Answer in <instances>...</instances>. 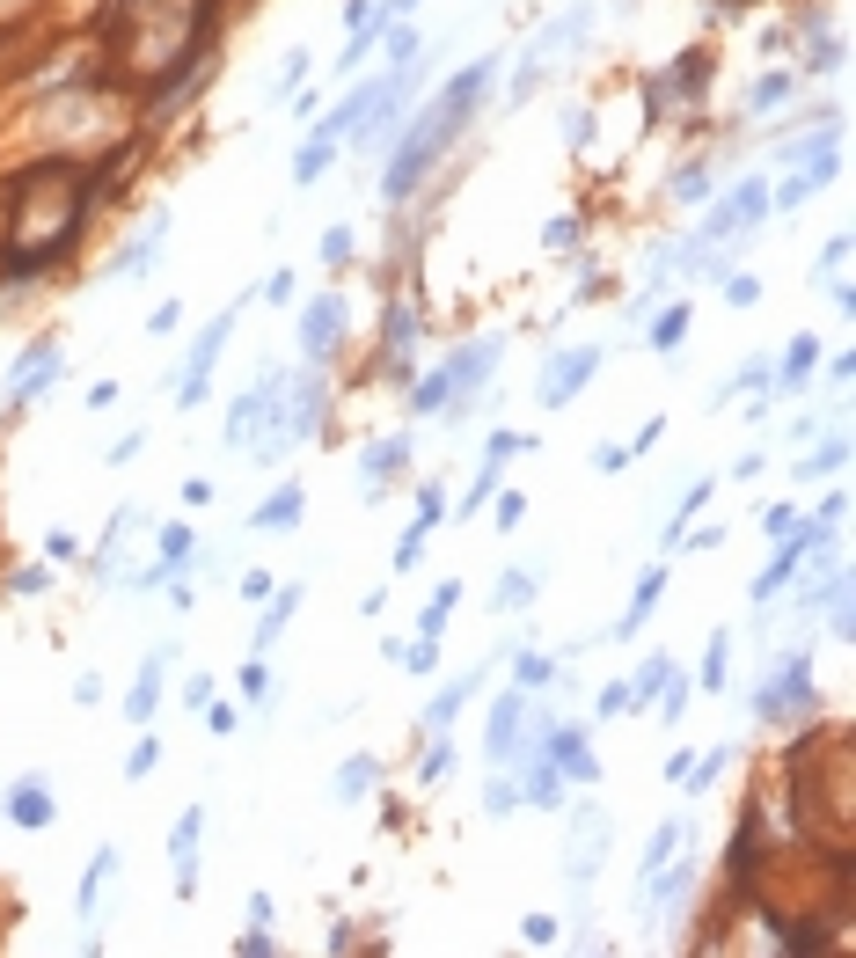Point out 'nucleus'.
Segmentation results:
<instances>
[{
    "label": "nucleus",
    "mask_w": 856,
    "mask_h": 958,
    "mask_svg": "<svg viewBox=\"0 0 856 958\" xmlns=\"http://www.w3.org/2000/svg\"><path fill=\"white\" fill-rule=\"evenodd\" d=\"M461 132H469V125H461V118H447L439 103H425L418 118H403V132H396V154H388V176H381V198H388V205H403V198L425 183V169H432V161L454 147Z\"/></svg>",
    "instance_id": "1"
},
{
    "label": "nucleus",
    "mask_w": 856,
    "mask_h": 958,
    "mask_svg": "<svg viewBox=\"0 0 856 958\" xmlns=\"http://www.w3.org/2000/svg\"><path fill=\"white\" fill-rule=\"evenodd\" d=\"M798 710H813V666H805V651H791L769 681L754 688V717H769V724H783V717H798Z\"/></svg>",
    "instance_id": "2"
},
{
    "label": "nucleus",
    "mask_w": 856,
    "mask_h": 958,
    "mask_svg": "<svg viewBox=\"0 0 856 958\" xmlns=\"http://www.w3.org/2000/svg\"><path fill=\"white\" fill-rule=\"evenodd\" d=\"M498 352L505 344L498 337H476V344H461V352L447 359V403H454V425L469 417V403H476V388L498 373Z\"/></svg>",
    "instance_id": "3"
},
{
    "label": "nucleus",
    "mask_w": 856,
    "mask_h": 958,
    "mask_svg": "<svg viewBox=\"0 0 856 958\" xmlns=\"http://www.w3.org/2000/svg\"><path fill=\"white\" fill-rule=\"evenodd\" d=\"M59 381H66V352H59L52 337H44V344H30V352L15 359V373H8V410H22L30 395L59 388Z\"/></svg>",
    "instance_id": "4"
},
{
    "label": "nucleus",
    "mask_w": 856,
    "mask_h": 958,
    "mask_svg": "<svg viewBox=\"0 0 856 958\" xmlns=\"http://www.w3.org/2000/svg\"><path fill=\"white\" fill-rule=\"evenodd\" d=\"M227 330H235V308H227V315H213V322H205V330H198L191 359H183V373H176V410H191L198 395H205V373H213V359H220Z\"/></svg>",
    "instance_id": "5"
},
{
    "label": "nucleus",
    "mask_w": 856,
    "mask_h": 958,
    "mask_svg": "<svg viewBox=\"0 0 856 958\" xmlns=\"http://www.w3.org/2000/svg\"><path fill=\"white\" fill-rule=\"evenodd\" d=\"M527 710H535V703H527V688H505V695H498V710H491V732H483V754H491L498 768L513 761V746L527 739Z\"/></svg>",
    "instance_id": "6"
},
{
    "label": "nucleus",
    "mask_w": 856,
    "mask_h": 958,
    "mask_svg": "<svg viewBox=\"0 0 856 958\" xmlns=\"http://www.w3.org/2000/svg\"><path fill=\"white\" fill-rule=\"evenodd\" d=\"M600 373V352L593 344H578V352H564V359H549V373H542V410H564L578 388H586Z\"/></svg>",
    "instance_id": "7"
},
{
    "label": "nucleus",
    "mask_w": 856,
    "mask_h": 958,
    "mask_svg": "<svg viewBox=\"0 0 856 958\" xmlns=\"http://www.w3.org/2000/svg\"><path fill=\"white\" fill-rule=\"evenodd\" d=\"M549 761H557L564 783H600V761H593L586 724H549Z\"/></svg>",
    "instance_id": "8"
},
{
    "label": "nucleus",
    "mask_w": 856,
    "mask_h": 958,
    "mask_svg": "<svg viewBox=\"0 0 856 958\" xmlns=\"http://www.w3.org/2000/svg\"><path fill=\"white\" fill-rule=\"evenodd\" d=\"M344 330V300L337 293H322L308 315H300V359L308 366H322V352H330V337Z\"/></svg>",
    "instance_id": "9"
},
{
    "label": "nucleus",
    "mask_w": 856,
    "mask_h": 958,
    "mask_svg": "<svg viewBox=\"0 0 856 958\" xmlns=\"http://www.w3.org/2000/svg\"><path fill=\"white\" fill-rule=\"evenodd\" d=\"M403 469H410V439H403V432H396V439H374V447H366V469H359V490H366V498H381Z\"/></svg>",
    "instance_id": "10"
},
{
    "label": "nucleus",
    "mask_w": 856,
    "mask_h": 958,
    "mask_svg": "<svg viewBox=\"0 0 856 958\" xmlns=\"http://www.w3.org/2000/svg\"><path fill=\"white\" fill-rule=\"evenodd\" d=\"M8 820H15V827H52V820H59L52 783H44V776H15V790H8Z\"/></svg>",
    "instance_id": "11"
},
{
    "label": "nucleus",
    "mask_w": 856,
    "mask_h": 958,
    "mask_svg": "<svg viewBox=\"0 0 856 958\" xmlns=\"http://www.w3.org/2000/svg\"><path fill=\"white\" fill-rule=\"evenodd\" d=\"M703 81H710V52H681V59L652 81V96H644V103L666 110V96H703Z\"/></svg>",
    "instance_id": "12"
},
{
    "label": "nucleus",
    "mask_w": 856,
    "mask_h": 958,
    "mask_svg": "<svg viewBox=\"0 0 856 958\" xmlns=\"http://www.w3.org/2000/svg\"><path fill=\"white\" fill-rule=\"evenodd\" d=\"M476 688H483V666L454 673V681H447V688H439L432 703H425V732H454V717L469 710V695H476Z\"/></svg>",
    "instance_id": "13"
},
{
    "label": "nucleus",
    "mask_w": 856,
    "mask_h": 958,
    "mask_svg": "<svg viewBox=\"0 0 856 958\" xmlns=\"http://www.w3.org/2000/svg\"><path fill=\"white\" fill-rule=\"evenodd\" d=\"M300 512H308V490H300V483H279V490L257 505V520H249V527H257V534H293Z\"/></svg>",
    "instance_id": "14"
},
{
    "label": "nucleus",
    "mask_w": 856,
    "mask_h": 958,
    "mask_svg": "<svg viewBox=\"0 0 856 958\" xmlns=\"http://www.w3.org/2000/svg\"><path fill=\"white\" fill-rule=\"evenodd\" d=\"M161 673H169V644H161V651H147L140 681H132V703H125V717H132V724H154V710H161Z\"/></svg>",
    "instance_id": "15"
},
{
    "label": "nucleus",
    "mask_w": 856,
    "mask_h": 958,
    "mask_svg": "<svg viewBox=\"0 0 856 958\" xmlns=\"http://www.w3.org/2000/svg\"><path fill=\"white\" fill-rule=\"evenodd\" d=\"M659 593H666V571H644V578H637V593H630V607H622V622H615V644H630L637 629H644V615L659 607Z\"/></svg>",
    "instance_id": "16"
},
{
    "label": "nucleus",
    "mask_w": 856,
    "mask_h": 958,
    "mask_svg": "<svg viewBox=\"0 0 856 958\" xmlns=\"http://www.w3.org/2000/svg\"><path fill=\"white\" fill-rule=\"evenodd\" d=\"M118 878V849H96L88 856V878H81V893H74V907H81V922L96 915V900H103V885Z\"/></svg>",
    "instance_id": "17"
},
{
    "label": "nucleus",
    "mask_w": 856,
    "mask_h": 958,
    "mask_svg": "<svg viewBox=\"0 0 856 958\" xmlns=\"http://www.w3.org/2000/svg\"><path fill=\"white\" fill-rule=\"evenodd\" d=\"M330 161H337V139H330V132H315L308 147L293 154V183H300V191H308V183H322V169H330Z\"/></svg>",
    "instance_id": "18"
},
{
    "label": "nucleus",
    "mask_w": 856,
    "mask_h": 958,
    "mask_svg": "<svg viewBox=\"0 0 856 958\" xmlns=\"http://www.w3.org/2000/svg\"><path fill=\"white\" fill-rule=\"evenodd\" d=\"M374 776H381V768H374V754H352V761L337 768V805H359L366 790H374Z\"/></svg>",
    "instance_id": "19"
},
{
    "label": "nucleus",
    "mask_w": 856,
    "mask_h": 958,
    "mask_svg": "<svg viewBox=\"0 0 856 958\" xmlns=\"http://www.w3.org/2000/svg\"><path fill=\"white\" fill-rule=\"evenodd\" d=\"M491 607H498V615H527V607H535V571H505Z\"/></svg>",
    "instance_id": "20"
},
{
    "label": "nucleus",
    "mask_w": 856,
    "mask_h": 958,
    "mask_svg": "<svg viewBox=\"0 0 856 958\" xmlns=\"http://www.w3.org/2000/svg\"><path fill=\"white\" fill-rule=\"evenodd\" d=\"M293 607H300V586H279V600H264V622H257V651L279 644V629L293 622Z\"/></svg>",
    "instance_id": "21"
},
{
    "label": "nucleus",
    "mask_w": 856,
    "mask_h": 958,
    "mask_svg": "<svg viewBox=\"0 0 856 958\" xmlns=\"http://www.w3.org/2000/svg\"><path fill=\"white\" fill-rule=\"evenodd\" d=\"M813 366H820V344H813V337L798 330L791 344H783V373H776V381H783V388H798V381H805V373H813Z\"/></svg>",
    "instance_id": "22"
},
{
    "label": "nucleus",
    "mask_w": 856,
    "mask_h": 958,
    "mask_svg": "<svg viewBox=\"0 0 856 958\" xmlns=\"http://www.w3.org/2000/svg\"><path fill=\"white\" fill-rule=\"evenodd\" d=\"M725 673H732V629H717L703 651V688H725Z\"/></svg>",
    "instance_id": "23"
},
{
    "label": "nucleus",
    "mask_w": 856,
    "mask_h": 958,
    "mask_svg": "<svg viewBox=\"0 0 856 958\" xmlns=\"http://www.w3.org/2000/svg\"><path fill=\"white\" fill-rule=\"evenodd\" d=\"M681 337H688V300H674V308L652 322V352H674Z\"/></svg>",
    "instance_id": "24"
},
{
    "label": "nucleus",
    "mask_w": 856,
    "mask_h": 958,
    "mask_svg": "<svg viewBox=\"0 0 856 958\" xmlns=\"http://www.w3.org/2000/svg\"><path fill=\"white\" fill-rule=\"evenodd\" d=\"M308 52H286V66H279V81H271V103H293L300 96V81H308Z\"/></svg>",
    "instance_id": "25"
},
{
    "label": "nucleus",
    "mask_w": 856,
    "mask_h": 958,
    "mask_svg": "<svg viewBox=\"0 0 856 958\" xmlns=\"http://www.w3.org/2000/svg\"><path fill=\"white\" fill-rule=\"evenodd\" d=\"M842 461H849V439L835 432V439H820V454H813V461H805V469H798V476H842Z\"/></svg>",
    "instance_id": "26"
},
{
    "label": "nucleus",
    "mask_w": 856,
    "mask_h": 958,
    "mask_svg": "<svg viewBox=\"0 0 856 958\" xmlns=\"http://www.w3.org/2000/svg\"><path fill=\"white\" fill-rule=\"evenodd\" d=\"M491 498H498V461H483V469L469 476V498H461V520H469V512H483Z\"/></svg>",
    "instance_id": "27"
},
{
    "label": "nucleus",
    "mask_w": 856,
    "mask_h": 958,
    "mask_svg": "<svg viewBox=\"0 0 856 958\" xmlns=\"http://www.w3.org/2000/svg\"><path fill=\"white\" fill-rule=\"evenodd\" d=\"M447 768H454V739H447V732H432L425 761H418V776H425V783H439V776H447Z\"/></svg>",
    "instance_id": "28"
},
{
    "label": "nucleus",
    "mask_w": 856,
    "mask_h": 958,
    "mask_svg": "<svg viewBox=\"0 0 856 958\" xmlns=\"http://www.w3.org/2000/svg\"><path fill=\"white\" fill-rule=\"evenodd\" d=\"M183 556H191V527H161V571H183Z\"/></svg>",
    "instance_id": "29"
},
{
    "label": "nucleus",
    "mask_w": 856,
    "mask_h": 958,
    "mask_svg": "<svg viewBox=\"0 0 856 958\" xmlns=\"http://www.w3.org/2000/svg\"><path fill=\"white\" fill-rule=\"evenodd\" d=\"M674 198L681 205H710V169H681L674 176Z\"/></svg>",
    "instance_id": "30"
},
{
    "label": "nucleus",
    "mask_w": 856,
    "mask_h": 958,
    "mask_svg": "<svg viewBox=\"0 0 856 958\" xmlns=\"http://www.w3.org/2000/svg\"><path fill=\"white\" fill-rule=\"evenodd\" d=\"M513 454H535V439H527V432H491L483 461H513Z\"/></svg>",
    "instance_id": "31"
},
{
    "label": "nucleus",
    "mask_w": 856,
    "mask_h": 958,
    "mask_svg": "<svg viewBox=\"0 0 856 958\" xmlns=\"http://www.w3.org/2000/svg\"><path fill=\"white\" fill-rule=\"evenodd\" d=\"M674 849H681V820H666V827L652 834V849H644V871H659V863L674 856Z\"/></svg>",
    "instance_id": "32"
},
{
    "label": "nucleus",
    "mask_w": 856,
    "mask_h": 958,
    "mask_svg": "<svg viewBox=\"0 0 856 958\" xmlns=\"http://www.w3.org/2000/svg\"><path fill=\"white\" fill-rule=\"evenodd\" d=\"M666 673H674V666H666V659H652V666H644L637 681H630V703H652V695L666 688Z\"/></svg>",
    "instance_id": "33"
},
{
    "label": "nucleus",
    "mask_w": 856,
    "mask_h": 958,
    "mask_svg": "<svg viewBox=\"0 0 856 958\" xmlns=\"http://www.w3.org/2000/svg\"><path fill=\"white\" fill-rule=\"evenodd\" d=\"M513 805H527L520 783H513V776H491V790H483V812H513Z\"/></svg>",
    "instance_id": "34"
},
{
    "label": "nucleus",
    "mask_w": 856,
    "mask_h": 958,
    "mask_svg": "<svg viewBox=\"0 0 856 958\" xmlns=\"http://www.w3.org/2000/svg\"><path fill=\"white\" fill-rule=\"evenodd\" d=\"M352 249H359V242H352V227H330V235H322V264H330V271H337V264H352Z\"/></svg>",
    "instance_id": "35"
},
{
    "label": "nucleus",
    "mask_w": 856,
    "mask_h": 958,
    "mask_svg": "<svg viewBox=\"0 0 856 958\" xmlns=\"http://www.w3.org/2000/svg\"><path fill=\"white\" fill-rule=\"evenodd\" d=\"M725 300H732V308H754V300H761V278H754V271H732V278H725Z\"/></svg>",
    "instance_id": "36"
},
{
    "label": "nucleus",
    "mask_w": 856,
    "mask_h": 958,
    "mask_svg": "<svg viewBox=\"0 0 856 958\" xmlns=\"http://www.w3.org/2000/svg\"><path fill=\"white\" fill-rule=\"evenodd\" d=\"M783 96H791V74H769V81H754V96H747V103H754V110H776Z\"/></svg>",
    "instance_id": "37"
},
{
    "label": "nucleus",
    "mask_w": 856,
    "mask_h": 958,
    "mask_svg": "<svg viewBox=\"0 0 856 958\" xmlns=\"http://www.w3.org/2000/svg\"><path fill=\"white\" fill-rule=\"evenodd\" d=\"M578 235H586V227H578V220H549V227H542V249H549V256H564V249H571Z\"/></svg>",
    "instance_id": "38"
},
{
    "label": "nucleus",
    "mask_w": 856,
    "mask_h": 958,
    "mask_svg": "<svg viewBox=\"0 0 856 958\" xmlns=\"http://www.w3.org/2000/svg\"><path fill=\"white\" fill-rule=\"evenodd\" d=\"M154 761H161V746L140 739V746H132V761H125V776H132V783H147V776H154Z\"/></svg>",
    "instance_id": "39"
},
{
    "label": "nucleus",
    "mask_w": 856,
    "mask_h": 958,
    "mask_svg": "<svg viewBox=\"0 0 856 958\" xmlns=\"http://www.w3.org/2000/svg\"><path fill=\"white\" fill-rule=\"evenodd\" d=\"M600 717H622V710H637L630 703V681H608V688H600V703H593Z\"/></svg>",
    "instance_id": "40"
},
{
    "label": "nucleus",
    "mask_w": 856,
    "mask_h": 958,
    "mask_svg": "<svg viewBox=\"0 0 856 958\" xmlns=\"http://www.w3.org/2000/svg\"><path fill=\"white\" fill-rule=\"evenodd\" d=\"M520 944L549 951V944H557V922H549V915H527V922H520Z\"/></svg>",
    "instance_id": "41"
},
{
    "label": "nucleus",
    "mask_w": 856,
    "mask_h": 958,
    "mask_svg": "<svg viewBox=\"0 0 856 958\" xmlns=\"http://www.w3.org/2000/svg\"><path fill=\"white\" fill-rule=\"evenodd\" d=\"M520 520H527V498H520V490H498V527L513 534Z\"/></svg>",
    "instance_id": "42"
},
{
    "label": "nucleus",
    "mask_w": 856,
    "mask_h": 958,
    "mask_svg": "<svg viewBox=\"0 0 856 958\" xmlns=\"http://www.w3.org/2000/svg\"><path fill=\"white\" fill-rule=\"evenodd\" d=\"M44 586H52V571H37V564H30V571H15V586H8V593H15V600H37Z\"/></svg>",
    "instance_id": "43"
},
{
    "label": "nucleus",
    "mask_w": 856,
    "mask_h": 958,
    "mask_svg": "<svg viewBox=\"0 0 856 958\" xmlns=\"http://www.w3.org/2000/svg\"><path fill=\"white\" fill-rule=\"evenodd\" d=\"M681 710H688V681H674V673H666V703H659V717L681 724Z\"/></svg>",
    "instance_id": "44"
},
{
    "label": "nucleus",
    "mask_w": 856,
    "mask_h": 958,
    "mask_svg": "<svg viewBox=\"0 0 856 958\" xmlns=\"http://www.w3.org/2000/svg\"><path fill=\"white\" fill-rule=\"evenodd\" d=\"M198 717H205V732H220V739H227V732H235V703H205Z\"/></svg>",
    "instance_id": "45"
},
{
    "label": "nucleus",
    "mask_w": 856,
    "mask_h": 958,
    "mask_svg": "<svg viewBox=\"0 0 856 958\" xmlns=\"http://www.w3.org/2000/svg\"><path fill=\"white\" fill-rule=\"evenodd\" d=\"M264 300H271V308H286V300H293V271H286V264L264 278Z\"/></svg>",
    "instance_id": "46"
},
{
    "label": "nucleus",
    "mask_w": 856,
    "mask_h": 958,
    "mask_svg": "<svg viewBox=\"0 0 856 958\" xmlns=\"http://www.w3.org/2000/svg\"><path fill=\"white\" fill-rule=\"evenodd\" d=\"M242 695H257V703L271 695V673H264V659H249V666H242Z\"/></svg>",
    "instance_id": "47"
},
{
    "label": "nucleus",
    "mask_w": 856,
    "mask_h": 958,
    "mask_svg": "<svg viewBox=\"0 0 856 958\" xmlns=\"http://www.w3.org/2000/svg\"><path fill=\"white\" fill-rule=\"evenodd\" d=\"M242 958H271V922H249V937H242Z\"/></svg>",
    "instance_id": "48"
},
{
    "label": "nucleus",
    "mask_w": 856,
    "mask_h": 958,
    "mask_svg": "<svg viewBox=\"0 0 856 958\" xmlns=\"http://www.w3.org/2000/svg\"><path fill=\"white\" fill-rule=\"evenodd\" d=\"M842 512H849V498H842V490H827V498H820V520H813V527H827V534H835V520H842Z\"/></svg>",
    "instance_id": "49"
},
{
    "label": "nucleus",
    "mask_w": 856,
    "mask_h": 958,
    "mask_svg": "<svg viewBox=\"0 0 856 958\" xmlns=\"http://www.w3.org/2000/svg\"><path fill=\"white\" fill-rule=\"evenodd\" d=\"M564 139H571V147H586V139H593V110H571V118H564Z\"/></svg>",
    "instance_id": "50"
},
{
    "label": "nucleus",
    "mask_w": 856,
    "mask_h": 958,
    "mask_svg": "<svg viewBox=\"0 0 856 958\" xmlns=\"http://www.w3.org/2000/svg\"><path fill=\"white\" fill-rule=\"evenodd\" d=\"M791 527H798V512H791V505H776L769 520H761V534H776V542H783V534H791Z\"/></svg>",
    "instance_id": "51"
},
{
    "label": "nucleus",
    "mask_w": 856,
    "mask_h": 958,
    "mask_svg": "<svg viewBox=\"0 0 856 958\" xmlns=\"http://www.w3.org/2000/svg\"><path fill=\"white\" fill-rule=\"evenodd\" d=\"M549 681V659H535V651H527V659H520V688H542Z\"/></svg>",
    "instance_id": "52"
},
{
    "label": "nucleus",
    "mask_w": 856,
    "mask_h": 958,
    "mask_svg": "<svg viewBox=\"0 0 856 958\" xmlns=\"http://www.w3.org/2000/svg\"><path fill=\"white\" fill-rule=\"evenodd\" d=\"M622 461H630V454H622V447H615V439H608V447H593V469H600V476H615V469H622Z\"/></svg>",
    "instance_id": "53"
},
{
    "label": "nucleus",
    "mask_w": 856,
    "mask_h": 958,
    "mask_svg": "<svg viewBox=\"0 0 856 958\" xmlns=\"http://www.w3.org/2000/svg\"><path fill=\"white\" fill-rule=\"evenodd\" d=\"M242 600L264 607V600H271V571H249V578H242Z\"/></svg>",
    "instance_id": "54"
},
{
    "label": "nucleus",
    "mask_w": 856,
    "mask_h": 958,
    "mask_svg": "<svg viewBox=\"0 0 856 958\" xmlns=\"http://www.w3.org/2000/svg\"><path fill=\"white\" fill-rule=\"evenodd\" d=\"M410 8H418V0H388V8H381V22H388V30H396V22H403Z\"/></svg>",
    "instance_id": "55"
}]
</instances>
